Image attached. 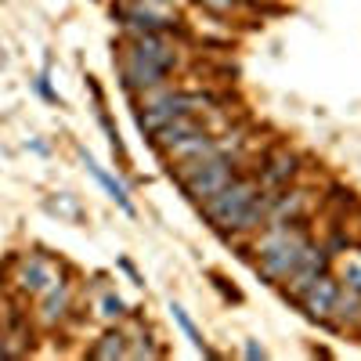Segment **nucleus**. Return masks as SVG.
I'll list each match as a JSON object with an SVG mask.
<instances>
[{
	"label": "nucleus",
	"mask_w": 361,
	"mask_h": 361,
	"mask_svg": "<svg viewBox=\"0 0 361 361\" xmlns=\"http://www.w3.org/2000/svg\"><path fill=\"white\" fill-rule=\"evenodd\" d=\"M275 195L279 192L260 188L257 173H235L221 192H214L206 202H199V209L217 235L238 238V235H253V231L267 228Z\"/></svg>",
	"instance_id": "obj_1"
},
{
	"label": "nucleus",
	"mask_w": 361,
	"mask_h": 361,
	"mask_svg": "<svg viewBox=\"0 0 361 361\" xmlns=\"http://www.w3.org/2000/svg\"><path fill=\"white\" fill-rule=\"evenodd\" d=\"M73 307V289L66 282H54L51 289L40 293V322L44 325H58Z\"/></svg>",
	"instance_id": "obj_12"
},
{
	"label": "nucleus",
	"mask_w": 361,
	"mask_h": 361,
	"mask_svg": "<svg viewBox=\"0 0 361 361\" xmlns=\"http://www.w3.org/2000/svg\"><path fill=\"white\" fill-rule=\"evenodd\" d=\"M119 80H123V87L130 90V94H148V90H156V87H166L170 73L163 66L145 62V58H137V54H130L123 47L119 51Z\"/></svg>",
	"instance_id": "obj_6"
},
{
	"label": "nucleus",
	"mask_w": 361,
	"mask_h": 361,
	"mask_svg": "<svg viewBox=\"0 0 361 361\" xmlns=\"http://www.w3.org/2000/svg\"><path fill=\"white\" fill-rule=\"evenodd\" d=\"M105 322H123L127 318V304H123V300H119L116 293H105L102 296V311H98Z\"/></svg>",
	"instance_id": "obj_16"
},
{
	"label": "nucleus",
	"mask_w": 361,
	"mask_h": 361,
	"mask_svg": "<svg viewBox=\"0 0 361 361\" xmlns=\"http://www.w3.org/2000/svg\"><path fill=\"white\" fill-rule=\"evenodd\" d=\"M173 180L180 185V192H185L195 206L206 202L214 192H221L228 180L238 173V156H231L228 148H217V152H209L202 159H192V163H177L170 166Z\"/></svg>",
	"instance_id": "obj_4"
},
{
	"label": "nucleus",
	"mask_w": 361,
	"mask_h": 361,
	"mask_svg": "<svg viewBox=\"0 0 361 361\" xmlns=\"http://www.w3.org/2000/svg\"><path fill=\"white\" fill-rule=\"evenodd\" d=\"M199 130H209L202 116H180V119H170V123H163L159 130H152L148 137H152V145L163 152V148L185 141V137H192V134H199Z\"/></svg>",
	"instance_id": "obj_11"
},
{
	"label": "nucleus",
	"mask_w": 361,
	"mask_h": 361,
	"mask_svg": "<svg viewBox=\"0 0 361 361\" xmlns=\"http://www.w3.org/2000/svg\"><path fill=\"white\" fill-rule=\"evenodd\" d=\"M0 357H11V350H8V343L0 340Z\"/></svg>",
	"instance_id": "obj_21"
},
{
	"label": "nucleus",
	"mask_w": 361,
	"mask_h": 361,
	"mask_svg": "<svg viewBox=\"0 0 361 361\" xmlns=\"http://www.w3.org/2000/svg\"><path fill=\"white\" fill-rule=\"evenodd\" d=\"M80 156H83V163H87V173L94 177L98 185H102V188L109 192V199H112V202H116L119 209H123V214H130V217H134L137 209H134V202H130V192H127V185H119V180H116L112 173H105V170H102V166H98L94 159H90V156L83 152V148H80Z\"/></svg>",
	"instance_id": "obj_13"
},
{
	"label": "nucleus",
	"mask_w": 361,
	"mask_h": 361,
	"mask_svg": "<svg viewBox=\"0 0 361 361\" xmlns=\"http://www.w3.org/2000/svg\"><path fill=\"white\" fill-rule=\"evenodd\" d=\"M300 166H304V159H300L293 148L279 145V148H271V152L260 159L257 180H260V188H267V192H282L300 177Z\"/></svg>",
	"instance_id": "obj_5"
},
{
	"label": "nucleus",
	"mask_w": 361,
	"mask_h": 361,
	"mask_svg": "<svg viewBox=\"0 0 361 361\" xmlns=\"http://www.w3.org/2000/svg\"><path fill=\"white\" fill-rule=\"evenodd\" d=\"M243 354H246V357H253V361H257V357H267V350H264L260 343H253V340L243 347Z\"/></svg>",
	"instance_id": "obj_20"
},
{
	"label": "nucleus",
	"mask_w": 361,
	"mask_h": 361,
	"mask_svg": "<svg viewBox=\"0 0 361 361\" xmlns=\"http://www.w3.org/2000/svg\"><path fill=\"white\" fill-rule=\"evenodd\" d=\"M336 279H340V286H347V289H357V293H361V260L347 257Z\"/></svg>",
	"instance_id": "obj_17"
},
{
	"label": "nucleus",
	"mask_w": 361,
	"mask_h": 361,
	"mask_svg": "<svg viewBox=\"0 0 361 361\" xmlns=\"http://www.w3.org/2000/svg\"><path fill=\"white\" fill-rule=\"evenodd\" d=\"M199 4H202L209 15H231L238 0H199Z\"/></svg>",
	"instance_id": "obj_18"
},
{
	"label": "nucleus",
	"mask_w": 361,
	"mask_h": 361,
	"mask_svg": "<svg viewBox=\"0 0 361 361\" xmlns=\"http://www.w3.org/2000/svg\"><path fill=\"white\" fill-rule=\"evenodd\" d=\"M170 311H173V318H177V325H180V329H185V336H188V340L195 343V350H202L206 357H221V354H217L214 347H209V343H206V336H202V333H199V329H195V322L188 318V311H185V307H180V304H170Z\"/></svg>",
	"instance_id": "obj_15"
},
{
	"label": "nucleus",
	"mask_w": 361,
	"mask_h": 361,
	"mask_svg": "<svg viewBox=\"0 0 361 361\" xmlns=\"http://www.w3.org/2000/svg\"><path fill=\"white\" fill-rule=\"evenodd\" d=\"M228 102V94H209V90H170V87H156L141 94L137 102V127L145 134L159 130L170 119L180 116H202V112H217Z\"/></svg>",
	"instance_id": "obj_3"
},
{
	"label": "nucleus",
	"mask_w": 361,
	"mask_h": 361,
	"mask_svg": "<svg viewBox=\"0 0 361 361\" xmlns=\"http://www.w3.org/2000/svg\"><path fill=\"white\" fill-rule=\"evenodd\" d=\"M311 243L314 238L307 235V224H267L253 246H243V257L253 260L260 279H267L271 286H282L304 264Z\"/></svg>",
	"instance_id": "obj_2"
},
{
	"label": "nucleus",
	"mask_w": 361,
	"mask_h": 361,
	"mask_svg": "<svg viewBox=\"0 0 361 361\" xmlns=\"http://www.w3.org/2000/svg\"><path fill=\"white\" fill-rule=\"evenodd\" d=\"M15 282H18V289H22V293L40 296V293H44V289H51L58 279H54V267H51L44 257H25V260L18 264Z\"/></svg>",
	"instance_id": "obj_10"
},
{
	"label": "nucleus",
	"mask_w": 361,
	"mask_h": 361,
	"mask_svg": "<svg viewBox=\"0 0 361 361\" xmlns=\"http://www.w3.org/2000/svg\"><path fill=\"white\" fill-rule=\"evenodd\" d=\"M336 293H340V279L333 275V271H325V275H318L304 293H300L293 304L304 311L311 322H318V325H325L329 322V311H333V300H336Z\"/></svg>",
	"instance_id": "obj_7"
},
{
	"label": "nucleus",
	"mask_w": 361,
	"mask_h": 361,
	"mask_svg": "<svg viewBox=\"0 0 361 361\" xmlns=\"http://www.w3.org/2000/svg\"><path fill=\"white\" fill-rule=\"evenodd\" d=\"M123 47H127L130 54L145 58V62L163 66L166 73H173V66H177V47L170 44L166 33H137V37H130Z\"/></svg>",
	"instance_id": "obj_8"
},
{
	"label": "nucleus",
	"mask_w": 361,
	"mask_h": 361,
	"mask_svg": "<svg viewBox=\"0 0 361 361\" xmlns=\"http://www.w3.org/2000/svg\"><path fill=\"white\" fill-rule=\"evenodd\" d=\"M357 322H361V293L357 289H347V286H340V293H336V300H333V311H329V329H336V333H354L357 329Z\"/></svg>",
	"instance_id": "obj_9"
},
{
	"label": "nucleus",
	"mask_w": 361,
	"mask_h": 361,
	"mask_svg": "<svg viewBox=\"0 0 361 361\" xmlns=\"http://www.w3.org/2000/svg\"><path fill=\"white\" fill-rule=\"evenodd\" d=\"M90 357H98V361H116V357H127V333L123 329H109V333L98 340V343H90L87 347Z\"/></svg>",
	"instance_id": "obj_14"
},
{
	"label": "nucleus",
	"mask_w": 361,
	"mask_h": 361,
	"mask_svg": "<svg viewBox=\"0 0 361 361\" xmlns=\"http://www.w3.org/2000/svg\"><path fill=\"white\" fill-rule=\"evenodd\" d=\"M354 333H357V336H361V322H357V329H354Z\"/></svg>",
	"instance_id": "obj_22"
},
{
	"label": "nucleus",
	"mask_w": 361,
	"mask_h": 361,
	"mask_svg": "<svg viewBox=\"0 0 361 361\" xmlns=\"http://www.w3.org/2000/svg\"><path fill=\"white\" fill-rule=\"evenodd\" d=\"M51 209H58V214H69L73 221H80V206L76 202H66V199H58V202H47Z\"/></svg>",
	"instance_id": "obj_19"
}]
</instances>
